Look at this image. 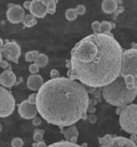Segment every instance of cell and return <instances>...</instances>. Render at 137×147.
I'll return each mask as SVG.
<instances>
[{
  "label": "cell",
  "mask_w": 137,
  "mask_h": 147,
  "mask_svg": "<svg viewBox=\"0 0 137 147\" xmlns=\"http://www.w3.org/2000/svg\"><path fill=\"white\" fill-rule=\"evenodd\" d=\"M3 46H4V43H3V40L0 38V50H2Z\"/></svg>",
  "instance_id": "e575fe53"
},
{
  "label": "cell",
  "mask_w": 137,
  "mask_h": 147,
  "mask_svg": "<svg viewBox=\"0 0 137 147\" xmlns=\"http://www.w3.org/2000/svg\"><path fill=\"white\" fill-rule=\"evenodd\" d=\"M2 56H4L7 60L12 61L14 63L18 62V58H20V54H22V50L20 47L15 41L7 42L2 48Z\"/></svg>",
  "instance_id": "ba28073f"
},
{
  "label": "cell",
  "mask_w": 137,
  "mask_h": 147,
  "mask_svg": "<svg viewBox=\"0 0 137 147\" xmlns=\"http://www.w3.org/2000/svg\"><path fill=\"white\" fill-rule=\"evenodd\" d=\"M43 83H44V79L41 75H39V74H32L28 78L26 86L30 90L38 91L40 89V87L43 85Z\"/></svg>",
  "instance_id": "4fadbf2b"
},
{
  "label": "cell",
  "mask_w": 137,
  "mask_h": 147,
  "mask_svg": "<svg viewBox=\"0 0 137 147\" xmlns=\"http://www.w3.org/2000/svg\"><path fill=\"white\" fill-rule=\"evenodd\" d=\"M36 107L45 121L63 129L86 117L89 96L78 81L68 77L53 78L38 90Z\"/></svg>",
  "instance_id": "7a4b0ae2"
},
{
  "label": "cell",
  "mask_w": 137,
  "mask_h": 147,
  "mask_svg": "<svg viewBox=\"0 0 137 147\" xmlns=\"http://www.w3.org/2000/svg\"><path fill=\"white\" fill-rule=\"evenodd\" d=\"M30 1H26V2L24 3V7H22V8L28 9L30 8Z\"/></svg>",
  "instance_id": "836d02e7"
},
{
  "label": "cell",
  "mask_w": 137,
  "mask_h": 147,
  "mask_svg": "<svg viewBox=\"0 0 137 147\" xmlns=\"http://www.w3.org/2000/svg\"><path fill=\"white\" fill-rule=\"evenodd\" d=\"M43 136H44V131L43 130L37 129L34 133V141L36 142H40V141H43Z\"/></svg>",
  "instance_id": "603a6c76"
},
{
  "label": "cell",
  "mask_w": 137,
  "mask_h": 147,
  "mask_svg": "<svg viewBox=\"0 0 137 147\" xmlns=\"http://www.w3.org/2000/svg\"><path fill=\"white\" fill-rule=\"evenodd\" d=\"M101 147H137L136 143L122 136H106L100 140Z\"/></svg>",
  "instance_id": "52a82bcc"
},
{
  "label": "cell",
  "mask_w": 137,
  "mask_h": 147,
  "mask_svg": "<svg viewBox=\"0 0 137 147\" xmlns=\"http://www.w3.org/2000/svg\"><path fill=\"white\" fill-rule=\"evenodd\" d=\"M36 100H37V93H32V94L28 96V102L32 105H36Z\"/></svg>",
  "instance_id": "83f0119b"
},
{
  "label": "cell",
  "mask_w": 137,
  "mask_h": 147,
  "mask_svg": "<svg viewBox=\"0 0 137 147\" xmlns=\"http://www.w3.org/2000/svg\"><path fill=\"white\" fill-rule=\"evenodd\" d=\"M11 146L12 147H22L24 146V140L20 137H15L11 141Z\"/></svg>",
  "instance_id": "cb8c5ba5"
},
{
  "label": "cell",
  "mask_w": 137,
  "mask_h": 147,
  "mask_svg": "<svg viewBox=\"0 0 137 147\" xmlns=\"http://www.w3.org/2000/svg\"><path fill=\"white\" fill-rule=\"evenodd\" d=\"M2 129H3V126H2V124L0 123V132H1V131H2Z\"/></svg>",
  "instance_id": "8d00e7d4"
},
{
  "label": "cell",
  "mask_w": 137,
  "mask_h": 147,
  "mask_svg": "<svg viewBox=\"0 0 137 147\" xmlns=\"http://www.w3.org/2000/svg\"><path fill=\"white\" fill-rule=\"evenodd\" d=\"M62 131V134H63L64 138L66 139L65 141H68V142L71 143H76L77 141V138H78V130L76 128L75 125L69 126L66 130L61 129Z\"/></svg>",
  "instance_id": "5bb4252c"
},
{
  "label": "cell",
  "mask_w": 137,
  "mask_h": 147,
  "mask_svg": "<svg viewBox=\"0 0 137 147\" xmlns=\"http://www.w3.org/2000/svg\"><path fill=\"white\" fill-rule=\"evenodd\" d=\"M100 24L101 22L99 20H96L91 24V28L94 30V34H100Z\"/></svg>",
  "instance_id": "484cf974"
},
{
  "label": "cell",
  "mask_w": 137,
  "mask_h": 147,
  "mask_svg": "<svg viewBox=\"0 0 137 147\" xmlns=\"http://www.w3.org/2000/svg\"><path fill=\"white\" fill-rule=\"evenodd\" d=\"M2 53H1V51H0V62H1V61H2L3 60V59H2Z\"/></svg>",
  "instance_id": "d590c367"
},
{
  "label": "cell",
  "mask_w": 137,
  "mask_h": 147,
  "mask_svg": "<svg viewBox=\"0 0 137 147\" xmlns=\"http://www.w3.org/2000/svg\"><path fill=\"white\" fill-rule=\"evenodd\" d=\"M77 13L75 11V8H68L65 12V18L69 22H72V20H75L77 18Z\"/></svg>",
  "instance_id": "44dd1931"
},
{
  "label": "cell",
  "mask_w": 137,
  "mask_h": 147,
  "mask_svg": "<svg viewBox=\"0 0 137 147\" xmlns=\"http://www.w3.org/2000/svg\"><path fill=\"white\" fill-rule=\"evenodd\" d=\"M28 70H30V72L32 74H37L38 72H39V70H40V67L38 66L37 64L33 63V64L30 65V67H28Z\"/></svg>",
  "instance_id": "4316f807"
},
{
  "label": "cell",
  "mask_w": 137,
  "mask_h": 147,
  "mask_svg": "<svg viewBox=\"0 0 137 147\" xmlns=\"http://www.w3.org/2000/svg\"><path fill=\"white\" fill-rule=\"evenodd\" d=\"M38 54H39V52H38L37 50L28 51V52H26V56H24L26 61H28V62H34V60H35L36 56H37Z\"/></svg>",
  "instance_id": "7402d4cb"
},
{
  "label": "cell",
  "mask_w": 137,
  "mask_h": 147,
  "mask_svg": "<svg viewBox=\"0 0 137 147\" xmlns=\"http://www.w3.org/2000/svg\"><path fill=\"white\" fill-rule=\"evenodd\" d=\"M102 94L108 104L118 108H124L135 100L137 88H128L124 78L119 75L113 82L103 87Z\"/></svg>",
  "instance_id": "3957f363"
},
{
  "label": "cell",
  "mask_w": 137,
  "mask_h": 147,
  "mask_svg": "<svg viewBox=\"0 0 137 147\" xmlns=\"http://www.w3.org/2000/svg\"><path fill=\"white\" fill-rule=\"evenodd\" d=\"M28 10L30 14L36 18H44L47 15V6L43 0H34L30 1V5Z\"/></svg>",
  "instance_id": "8fae6325"
},
{
  "label": "cell",
  "mask_w": 137,
  "mask_h": 147,
  "mask_svg": "<svg viewBox=\"0 0 137 147\" xmlns=\"http://www.w3.org/2000/svg\"><path fill=\"white\" fill-rule=\"evenodd\" d=\"M18 114L20 115V117L26 120L34 119L38 114L37 107H36V105L30 104L28 100H24L18 105Z\"/></svg>",
  "instance_id": "30bf717a"
},
{
  "label": "cell",
  "mask_w": 137,
  "mask_h": 147,
  "mask_svg": "<svg viewBox=\"0 0 137 147\" xmlns=\"http://www.w3.org/2000/svg\"><path fill=\"white\" fill-rule=\"evenodd\" d=\"M120 75L124 78L128 88H137V51L134 48L122 54Z\"/></svg>",
  "instance_id": "277c9868"
},
{
  "label": "cell",
  "mask_w": 137,
  "mask_h": 147,
  "mask_svg": "<svg viewBox=\"0 0 137 147\" xmlns=\"http://www.w3.org/2000/svg\"><path fill=\"white\" fill-rule=\"evenodd\" d=\"M123 49L111 34H91L70 53L68 78L89 87H104L120 75Z\"/></svg>",
  "instance_id": "6da1fadb"
},
{
  "label": "cell",
  "mask_w": 137,
  "mask_h": 147,
  "mask_svg": "<svg viewBox=\"0 0 137 147\" xmlns=\"http://www.w3.org/2000/svg\"><path fill=\"white\" fill-rule=\"evenodd\" d=\"M33 147H47V144L44 141H40L37 142V144H33Z\"/></svg>",
  "instance_id": "1f68e13d"
},
{
  "label": "cell",
  "mask_w": 137,
  "mask_h": 147,
  "mask_svg": "<svg viewBox=\"0 0 137 147\" xmlns=\"http://www.w3.org/2000/svg\"><path fill=\"white\" fill-rule=\"evenodd\" d=\"M22 22H24V26H26V28H32V26H36L38 22L37 18H34L32 14H26L24 20H22Z\"/></svg>",
  "instance_id": "d6986e66"
},
{
  "label": "cell",
  "mask_w": 137,
  "mask_h": 147,
  "mask_svg": "<svg viewBox=\"0 0 137 147\" xmlns=\"http://www.w3.org/2000/svg\"><path fill=\"white\" fill-rule=\"evenodd\" d=\"M44 3L47 6V13L49 14H54L56 12V5H57V1L56 0H43Z\"/></svg>",
  "instance_id": "ffe728a7"
},
{
  "label": "cell",
  "mask_w": 137,
  "mask_h": 147,
  "mask_svg": "<svg viewBox=\"0 0 137 147\" xmlns=\"http://www.w3.org/2000/svg\"><path fill=\"white\" fill-rule=\"evenodd\" d=\"M88 120H89V122H90V123H96L97 117H96V116H94V115H90V117L88 118Z\"/></svg>",
  "instance_id": "d6a6232c"
},
{
  "label": "cell",
  "mask_w": 137,
  "mask_h": 147,
  "mask_svg": "<svg viewBox=\"0 0 137 147\" xmlns=\"http://www.w3.org/2000/svg\"><path fill=\"white\" fill-rule=\"evenodd\" d=\"M120 126L125 132L130 135H136L137 133V106L130 104L124 107L120 114Z\"/></svg>",
  "instance_id": "5b68a950"
},
{
  "label": "cell",
  "mask_w": 137,
  "mask_h": 147,
  "mask_svg": "<svg viewBox=\"0 0 137 147\" xmlns=\"http://www.w3.org/2000/svg\"><path fill=\"white\" fill-rule=\"evenodd\" d=\"M15 109V100L12 93L5 87L0 86V118L10 116Z\"/></svg>",
  "instance_id": "8992f818"
},
{
  "label": "cell",
  "mask_w": 137,
  "mask_h": 147,
  "mask_svg": "<svg viewBox=\"0 0 137 147\" xmlns=\"http://www.w3.org/2000/svg\"><path fill=\"white\" fill-rule=\"evenodd\" d=\"M113 28H115V26L112 22L104 20L100 24V34H109Z\"/></svg>",
  "instance_id": "e0dca14e"
},
{
  "label": "cell",
  "mask_w": 137,
  "mask_h": 147,
  "mask_svg": "<svg viewBox=\"0 0 137 147\" xmlns=\"http://www.w3.org/2000/svg\"><path fill=\"white\" fill-rule=\"evenodd\" d=\"M0 67L3 68V69H7V68L9 67L8 62H7L6 60H2L1 62H0Z\"/></svg>",
  "instance_id": "f546056e"
},
{
  "label": "cell",
  "mask_w": 137,
  "mask_h": 147,
  "mask_svg": "<svg viewBox=\"0 0 137 147\" xmlns=\"http://www.w3.org/2000/svg\"><path fill=\"white\" fill-rule=\"evenodd\" d=\"M102 9L105 13H114L118 9V2L115 0H105L102 2Z\"/></svg>",
  "instance_id": "9a60e30c"
},
{
  "label": "cell",
  "mask_w": 137,
  "mask_h": 147,
  "mask_svg": "<svg viewBox=\"0 0 137 147\" xmlns=\"http://www.w3.org/2000/svg\"><path fill=\"white\" fill-rule=\"evenodd\" d=\"M75 11H76V13H77V15H83L85 13V11H86V8H85L84 5L79 4L76 6Z\"/></svg>",
  "instance_id": "d4e9b609"
},
{
  "label": "cell",
  "mask_w": 137,
  "mask_h": 147,
  "mask_svg": "<svg viewBox=\"0 0 137 147\" xmlns=\"http://www.w3.org/2000/svg\"><path fill=\"white\" fill-rule=\"evenodd\" d=\"M47 147H83V146L76 144V143H71L64 140V141H58V142L52 143V144H50Z\"/></svg>",
  "instance_id": "ac0fdd59"
},
{
  "label": "cell",
  "mask_w": 137,
  "mask_h": 147,
  "mask_svg": "<svg viewBox=\"0 0 137 147\" xmlns=\"http://www.w3.org/2000/svg\"><path fill=\"white\" fill-rule=\"evenodd\" d=\"M48 62H49L48 56L43 54V53H39V54L36 56L35 60H34V63L37 64L39 67H45L46 65L48 64Z\"/></svg>",
  "instance_id": "2e32d148"
},
{
  "label": "cell",
  "mask_w": 137,
  "mask_h": 147,
  "mask_svg": "<svg viewBox=\"0 0 137 147\" xmlns=\"http://www.w3.org/2000/svg\"><path fill=\"white\" fill-rule=\"evenodd\" d=\"M24 15H26V12H24V9L22 6L15 4L8 5L6 18L9 22H11V24H20V22H22Z\"/></svg>",
  "instance_id": "9c48e42d"
},
{
  "label": "cell",
  "mask_w": 137,
  "mask_h": 147,
  "mask_svg": "<svg viewBox=\"0 0 137 147\" xmlns=\"http://www.w3.org/2000/svg\"><path fill=\"white\" fill-rule=\"evenodd\" d=\"M41 123H42V120L40 119V118H38V117H35L33 119V124L35 126H39V125H41Z\"/></svg>",
  "instance_id": "4dcf8cb0"
},
{
  "label": "cell",
  "mask_w": 137,
  "mask_h": 147,
  "mask_svg": "<svg viewBox=\"0 0 137 147\" xmlns=\"http://www.w3.org/2000/svg\"><path fill=\"white\" fill-rule=\"evenodd\" d=\"M0 83L3 87H12L16 83V76L10 69H6L0 74Z\"/></svg>",
  "instance_id": "7c38bea8"
},
{
  "label": "cell",
  "mask_w": 137,
  "mask_h": 147,
  "mask_svg": "<svg viewBox=\"0 0 137 147\" xmlns=\"http://www.w3.org/2000/svg\"><path fill=\"white\" fill-rule=\"evenodd\" d=\"M50 75H51V77H52V79L53 78H58L59 77V71L57 69H52L50 72Z\"/></svg>",
  "instance_id": "f1b7e54d"
}]
</instances>
